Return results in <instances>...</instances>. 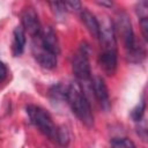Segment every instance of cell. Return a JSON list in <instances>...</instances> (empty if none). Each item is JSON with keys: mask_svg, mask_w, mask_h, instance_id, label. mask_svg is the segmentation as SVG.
<instances>
[{"mask_svg": "<svg viewBox=\"0 0 148 148\" xmlns=\"http://www.w3.org/2000/svg\"><path fill=\"white\" fill-rule=\"evenodd\" d=\"M27 113L29 116L30 121L50 140L56 141L57 136V127L52 121L51 116L40 106L37 105H28Z\"/></svg>", "mask_w": 148, "mask_h": 148, "instance_id": "3957f363", "label": "cell"}, {"mask_svg": "<svg viewBox=\"0 0 148 148\" xmlns=\"http://www.w3.org/2000/svg\"><path fill=\"white\" fill-rule=\"evenodd\" d=\"M117 28L119 30L120 36L123 37V42L127 51L128 59L133 62H140L145 58V51L136 45L131 21L126 14L119 15V17L117 18Z\"/></svg>", "mask_w": 148, "mask_h": 148, "instance_id": "7a4b0ae2", "label": "cell"}, {"mask_svg": "<svg viewBox=\"0 0 148 148\" xmlns=\"http://www.w3.org/2000/svg\"><path fill=\"white\" fill-rule=\"evenodd\" d=\"M64 3L67 9L74 10V12H81L82 6L80 0H64Z\"/></svg>", "mask_w": 148, "mask_h": 148, "instance_id": "d6986e66", "label": "cell"}, {"mask_svg": "<svg viewBox=\"0 0 148 148\" xmlns=\"http://www.w3.org/2000/svg\"><path fill=\"white\" fill-rule=\"evenodd\" d=\"M21 21H22V27H23L24 31L28 32L30 36L36 37L40 34V31H42L40 22L38 20L37 13L35 12L34 8H31V7L25 8L22 12Z\"/></svg>", "mask_w": 148, "mask_h": 148, "instance_id": "8992f818", "label": "cell"}, {"mask_svg": "<svg viewBox=\"0 0 148 148\" xmlns=\"http://www.w3.org/2000/svg\"><path fill=\"white\" fill-rule=\"evenodd\" d=\"M66 92H67V87H64L60 83L54 84L50 89V96H51V98L52 99H57V101L66 99Z\"/></svg>", "mask_w": 148, "mask_h": 148, "instance_id": "4fadbf2b", "label": "cell"}, {"mask_svg": "<svg viewBox=\"0 0 148 148\" xmlns=\"http://www.w3.org/2000/svg\"><path fill=\"white\" fill-rule=\"evenodd\" d=\"M97 1H98L99 3L106 6V7H110V6L112 5V1H111V0H97Z\"/></svg>", "mask_w": 148, "mask_h": 148, "instance_id": "7402d4cb", "label": "cell"}, {"mask_svg": "<svg viewBox=\"0 0 148 148\" xmlns=\"http://www.w3.org/2000/svg\"><path fill=\"white\" fill-rule=\"evenodd\" d=\"M140 25H141V31L143 38L147 40L148 39V17L140 18Z\"/></svg>", "mask_w": 148, "mask_h": 148, "instance_id": "ffe728a7", "label": "cell"}, {"mask_svg": "<svg viewBox=\"0 0 148 148\" xmlns=\"http://www.w3.org/2000/svg\"><path fill=\"white\" fill-rule=\"evenodd\" d=\"M136 15L139 18H145L148 16V5L146 0H140L136 5Z\"/></svg>", "mask_w": 148, "mask_h": 148, "instance_id": "ac0fdd59", "label": "cell"}, {"mask_svg": "<svg viewBox=\"0 0 148 148\" xmlns=\"http://www.w3.org/2000/svg\"><path fill=\"white\" fill-rule=\"evenodd\" d=\"M145 110H146V102L145 99H142L132 111V118L133 120L135 121H140L143 117V113H145Z\"/></svg>", "mask_w": 148, "mask_h": 148, "instance_id": "9a60e30c", "label": "cell"}, {"mask_svg": "<svg viewBox=\"0 0 148 148\" xmlns=\"http://www.w3.org/2000/svg\"><path fill=\"white\" fill-rule=\"evenodd\" d=\"M50 5H51V8L53 9L54 14L57 15H64L67 10L65 3H64V0H50Z\"/></svg>", "mask_w": 148, "mask_h": 148, "instance_id": "2e32d148", "label": "cell"}, {"mask_svg": "<svg viewBox=\"0 0 148 148\" xmlns=\"http://www.w3.org/2000/svg\"><path fill=\"white\" fill-rule=\"evenodd\" d=\"M91 89L94 91V95L96 99L98 101L99 105L104 110L110 109V97H109V90L104 82V80L101 76H95L91 80Z\"/></svg>", "mask_w": 148, "mask_h": 148, "instance_id": "ba28073f", "label": "cell"}, {"mask_svg": "<svg viewBox=\"0 0 148 148\" xmlns=\"http://www.w3.org/2000/svg\"><path fill=\"white\" fill-rule=\"evenodd\" d=\"M99 64L108 75H112L117 68V50H103L99 57Z\"/></svg>", "mask_w": 148, "mask_h": 148, "instance_id": "30bf717a", "label": "cell"}, {"mask_svg": "<svg viewBox=\"0 0 148 148\" xmlns=\"http://www.w3.org/2000/svg\"><path fill=\"white\" fill-rule=\"evenodd\" d=\"M32 52H34V56L37 60V62L46 68V69H52L56 67L57 65V54L47 51L45 47H43L40 45V43L35 38V42H34V46H32Z\"/></svg>", "mask_w": 148, "mask_h": 148, "instance_id": "52a82bcc", "label": "cell"}, {"mask_svg": "<svg viewBox=\"0 0 148 148\" xmlns=\"http://www.w3.org/2000/svg\"><path fill=\"white\" fill-rule=\"evenodd\" d=\"M111 146L113 147H121V148H134L135 145L127 138H114L111 140Z\"/></svg>", "mask_w": 148, "mask_h": 148, "instance_id": "5bb4252c", "label": "cell"}, {"mask_svg": "<svg viewBox=\"0 0 148 148\" xmlns=\"http://www.w3.org/2000/svg\"><path fill=\"white\" fill-rule=\"evenodd\" d=\"M34 38H36L40 43V45L43 47H45L47 51H50V52H52V53L58 56L59 50H60L59 49V42H58L57 35H56V32L53 31L52 28H50V27L42 28L40 34L38 36L34 37Z\"/></svg>", "mask_w": 148, "mask_h": 148, "instance_id": "9c48e42d", "label": "cell"}, {"mask_svg": "<svg viewBox=\"0 0 148 148\" xmlns=\"http://www.w3.org/2000/svg\"><path fill=\"white\" fill-rule=\"evenodd\" d=\"M66 101L69 104L73 113L88 127L94 125V116L91 112L90 104L83 91V88L77 82H72L67 86Z\"/></svg>", "mask_w": 148, "mask_h": 148, "instance_id": "6da1fadb", "label": "cell"}, {"mask_svg": "<svg viewBox=\"0 0 148 148\" xmlns=\"http://www.w3.org/2000/svg\"><path fill=\"white\" fill-rule=\"evenodd\" d=\"M73 73L75 77L82 83H90V65H89V49L87 44L80 46L73 58Z\"/></svg>", "mask_w": 148, "mask_h": 148, "instance_id": "277c9868", "label": "cell"}, {"mask_svg": "<svg viewBox=\"0 0 148 148\" xmlns=\"http://www.w3.org/2000/svg\"><path fill=\"white\" fill-rule=\"evenodd\" d=\"M101 39V45L103 50H117V39H116V30L114 24L108 17L99 23L98 37Z\"/></svg>", "mask_w": 148, "mask_h": 148, "instance_id": "5b68a950", "label": "cell"}, {"mask_svg": "<svg viewBox=\"0 0 148 148\" xmlns=\"http://www.w3.org/2000/svg\"><path fill=\"white\" fill-rule=\"evenodd\" d=\"M81 20L84 23V25L88 29V31L94 37L97 38L98 37V31H99V22L95 17V15L91 14L87 9H81Z\"/></svg>", "mask_w": 148, "mask_h": 148, "instance_id": "8fae6325", "label": "cell"}, {"mask_svg": "<svg viewBox=\"0 0 148 148\" xmlns=\"http://www.w3.org/2000/svg\"><path fill=\"white\" fill-rule=\"evenodd\" d=\"M56 141L59 142L62 146L68 145L69 141V135L68 132L66 131V128H58L57 130V136H56Z\"/></svg>", "mask_w": 148, "mask_h": 148, "instance_id": "e0dca14e", "label": "cell"}, {"mask_svg": "<svg viewBox=\"0 0 148 148\" xmlns=\"http://www.w3.org/2000/svg\"><path fill=\"white\" fill-rule=\"evenodd\" d=\"M7 76V68L2 61H0V81L5 80Z\"/></svg>", "mask_w": 148, "mask_h": 148, "instance_id": "44dd1931", "label": "cell"}, {"mask_svg": "<svg viewBox=\"0 0 148 148\" xmlns=\"http://www.w3.org/2000/svg\"><path fill=\"white\" fill-rule=\"evenodd\" d=\"M25 46V31L22 25L14 29L13 32V53L14 56H20Z\"/></svg>", "mask_w": 148, "mask_h": 148, "instance_id": "7c38bea8", "label": "cell"}]
</instances>
